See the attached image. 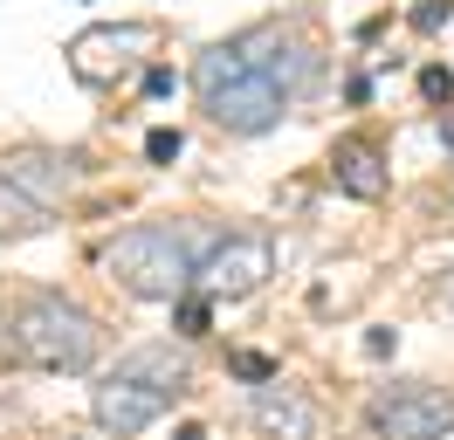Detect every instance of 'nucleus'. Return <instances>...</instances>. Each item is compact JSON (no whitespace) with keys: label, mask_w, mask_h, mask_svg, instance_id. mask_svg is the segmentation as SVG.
Listing matches in <instances>:
<instances>
[{"label":"nucleus","mask_w":454,"mask_h":440,"mask_svg":"<svg viewBox=\"0 0 454 440\" xmlns=\"http://www.w3.org/2000/svg\"><path fill=\"white\" fill-rule=\"evenodd\" d=\"M207 234L193 227H124L111 248H104V275L117 289H131L145 302H179L200 282V262H207Z\"/></svg>","instance_id":"1"},{"label":"nucleus","mask_w":454,"mask_h":440,"mask_svg":"<svg viewBox=\"0 0 454 440\" xmlns=\"http://www.w3.org/2000/svg\"><path fill=\"white\" fill-rule=\"evenodd\" d=\"M186 379H193L186 351H172V344H145V351H131L111 379L90 392V420H97L104 434H117V440L145 434V427L186 392Z\"/></svg>","instance_id":"2"},{"label":"nucleus","mask_w":454,"mask_h":440,"mask_svg":"<svg viewBox=\"0 0 454 440\" xmlns=\"http://www.w3.org/2000/svg\"><path fill=\"white\" fill-rule=\"evenodd\" d=\"M104 351V324L90 317L83 302L42 289L28 296L14 317H7V358L14 365H35V372H90Z\"/></svg>","instance_id":"3"},{"label":"nucleus","mask_w":454,"mask_h":440,"mask_svg":"<svg viewBox=\"0 0 454 440\" xmlns=\"http://www.w3.org/2000/svg\"><path fill=\"white\" fill-rule=\"evenodd\" d=\"M159 49V35L145 21H97L69 42V76L90 82V90H111L117 76H131L145 55Z\"/></svg>","instance_id":"4"},{"label":"nucleus","mask_w":454,"mask_h":440,"mask_svg":"<svg viewBox=\"0 0 454 440\" xmlns=\"http://www.w3.org/2000/svg\"><path fill=\"white\" fill-rule=\"evenodd\" d=\"M372 440H448L454 434V392L441 385H393L365 412Z\"/></svg>","instance_id":"5"},{"label":"nucleus","mask_w":454,"mask_h":440,"mask_svg":"<svg viewBox=\"0 0 454 440\" xmlns=\"http://www.w3.org/2000/svg\"><path fill=\"white\" fill-rule=\"evenodd\" d=\"M269 275H276V241L269 234H221V241L207 248L193 289L214 296V302H234V296H255Z\"/></svg>","instance_id":"6"},{"label":"nucleus","mask_w":454,"mask_h":440,"mask_svg":"<svg viewBox=\"0 0 454 440\" xmlns=\"http://www.w3.org/2000/svg\"><path fill=\"white\" fill-rule=\"evenodd\" d=\"M200 104H207V117H214L221 131H234V138H255V131H276V124H283L289 90H276V82H269V76L255 69V62H248V69H241L234 82L207 90Z\"/></svg>","instance_id":"7"},{"label":"nucleus","mask_w":454,"mask_h":440,"mask_svg":"<svg viewBox=\"0 0 454 440\" xmlns=\"http://www.w3.org/2000/svg\"><path fill=\"white\" fill-rule=\"evenodd\" d=\"M234 49L255 62L262 76L276 82V90H289V97H303L317 76H324V62H317V49L303 42V35H289V28H276V21H262V28H248V35H234Z\"/></svg>","instance_id":"8"},{"label":"nucleus","mask_w":454,"mask_h":440,"mask_svg":"<svg viewBox=\"0 0 454 440\" xmlns=\"http://www.w3.org/2000/svg\"><path fill=\"white\" fill-rule=\"evenodd\" d=\"M0 179L21 186L28 200H42V207L56 214L62 200H69V186H76V159H62V152H7V159H0Z\"/></svg>","instance_id":"9"},{"label":"nucleus","mask_w":454,"mask_h":440,"mask_svg":"<svg viewBox=\"0 0 454 440\" xmlns=\"http://www.w3.org/2000/svg\"><path fill=\"white\" fill-rule=\"evenodd\" d=\"M248 420H255L262 440H317V406L296 392V385H255Z\"/></svg>","instance_id":"10"},{"label":"nucleus","mask_w":454,"mask_h":440,"mask_svg":"<svg viewBox=\"0 0 454 440\" xmlns=\"http://www.w3.org/2000/svg\"><path fill=\"white\" fill-rule=\"evenodd\" d=\"M331 179L351 200H386V159H379V145L372 138H344L331 152Z\"/></svg>","instance_id":"11"},{"label":"nucleus","mask_w":454,"mask_h":440,"mask_svg":"<svg viewBox=\"0 0 454 440\" xmlns=\"http://www.w3.org/2000/svg\"><path fill=\"white\" fill-rule=\"evenodd\" d=\"M42 227H49V207L0 179V241H21V234H42Z\"/></svg>","instance_id":"12"},{"label":"nucleus","mask_w":454,"mask_h":440,"mask_svg":"<svg viewBox=\"0 0 454 440\" xmlns=\"http://www.w3.org/2000/svg\"><path fill=\"white\" fill-rule=\"evenodd\" d=\"M172 330L179 337H207L214 330V296H179L172 302Z\"/></svg>","instance_id":"13"},{"label":"nucleus","mask_w":454,"mask_h":440,"mask_svg":"<svg viewBox=\"0 0 454 440\" xmlns=\"http://www.w3.org/2000/svg\"><path fill=\"white\" fill-rule=\"evenodd\" d=\"M227 372H234V379H248V385H276V358H262V351H234V358H227Z\"/></svg>","instance_id":"14"},{"label":"nucleus","mask_w":454,"mask_h":440,"mask_svg":"<svg viewBox=\"0 0 454 440\" xmlns=\"http://www.w3.org/2000/svg\"><path fill=\"white\" fill-rule=\"evenodd\" d=\"M179 152H186V138H179V131H166V124H159V131L145 138V159H152V165H172Z\"/></svg>","instance_id":"15"},{"label":"nucleus","mask_w":454,"mask_h":440,"mask_svg":"<svg viewBox=\"0 0 454 440\" xmlns=\"http://www.w3.org/2000/svg\"><path fill=\"white\" fill-rule=\"evenodd\" d=\"M420 97H427V104H448V97H454V76L441 69V62H427V69H420Z\"/></svg>","instance_id":"16"},{"label":"nucleus","mask_w":454,"mask_h":440,"mask_svg":"<svg viewBox=\"0 0 454 440\" xmlns=\"http://www.w3.org/2000/svg\"><path fill=\"white\" fill-rule=\"evenodd\" d=\"M448 14H454V0H427V7H413V28L434 35V28H448Z\"/></svg>","instance_id":"17"},{"label":"nucleus","mask_w":454,"mask_h":440,"mask_svg":"<svg viewBox=\"0 0 454 440\" xmlns=\"http://www.w3.org/2000/svg\"><path fill=\"white\" fill-rule=\"evenodd\" d=\"M145 97H172V69H145Z\"/></svg>","instance_id":"18"},{"label":"nucleus","mask_w":454,"mask_h":440,"mask_svg":"<svg viewBox=\"0 0 454 440\" xmlns=\"http://www.w3.org/2000/svg\"><path fill=\"white\" fill-rule=\"evenodd\" d=\"M179 440H207V427H179Z\"/></svg>","instance_id":"19"},{"label":"nucleus","mask_w":454,"mask_h":440,"mask_svg":"<svg viewBox=\"0 0 454 440\" xmlns=\"http://www.w3.org/2000/svg\"><path fill=\"white\" fill-rule=\"evenodd\" d=\"M441 302H448V310H454V275H448V289H441Z\"/></svg>","instance_id":"20"}]
</instances>
